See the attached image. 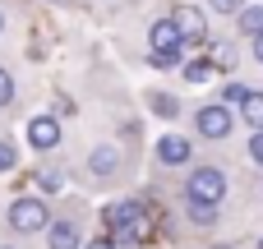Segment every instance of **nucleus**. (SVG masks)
Masks as SVG:
<instances>
[{
	"label": "nucleus",
	"instance_id": "a878e982",
	"mask_svg": "<svg viewBox=\"0 0 263 249\" xmlns=\"http://www.w3.org/2000/svg\"><path fill=\"white\" fill-rule=\"evenodd\" d=\"M0 32H5V9H0Z\"/></svg>",
	"mask_w": 263,
	"mask_h": 249
},
{
	"label": "nucleus",
	"instance_id": "f257e3e1",
	"mask_svg": "<svg viewBox=\"0 0 263 249\" xmlns=\"http://www.w3.org/2000/svg\"><path fill=\"white\" fill-rule=\"evenodd\" d=\"M227 194H231V176H227L222 166H194V171L185 176V203H208V208H217Z\"/></svg>",
	"mask_w": 263,
	"mask_h": 249
},
{
	"label": "nucleus",
	"instance_id": "20e7f679",
	"mask_svg": "<svg viewBox=\"0 0 263 249\" xmlns=\"http://www.w3.org/2000/svg\"><path fill=\"white\" fill-rule=\"evenodd\" d=\"M88 176H92V185H116V180L125 176L120 148H116V143H97V148L88 152Z\"/></svg>",
	"mask_w": 263,
	"mask_h": 249
},
{
	"label": "nucleus",
	"instance_id": "4be33fe9",
	"mask_svg": "<svg viewBox=\"0 0 263 249\" xmlns=\"http://www.w3.org/2000/svg\"><path fill=\"white\" fill-rule=\"evenodd\" d=\"M250 157L263 166V129H254V139H250Z\"/></svg>",
	"mask_w": 263,
	"mask_h": 249
},
{
	"label": "nucleus",
	"instance_id": "2eb2a0df",
	"mask_svg": "<svg viewBox=\"0 0 263 249\" xmlns=\"http://www.w3.org/2000/svg\"><path fill=\"white\" fill-rule=\"evenodd\" d=\"M213 74H217L213 60H185V79H190V83H208Z\"/></svg>",
	"mask_w": 263,
	"mask_h": 249
},
{
	"label": "nucleus",
	"instance_id": "cd10ccee",
	"mask_svg": "<svg viewBox=\"0 0 263 249\" xmlns=\"http://www.w3.org/2000/svg\"><path fill=\"white\" fill-rule=\"evenodd\" d=\"M0 249H14V245H0Z\"/></svg>",
	"mask_w": 263,
	"mask_h": 249
},
{
	"label": "nucleus",
	"instance_id": "aec40b11",
	"mask_svg": "<svg viewBox=\"0 0 263 249\" xmlns=\"http://www.w3.org/2000/svg\"><path fill=\"white\" fill-rule=\"evenodd\" d=\"M245 97H250V88H245V83H231V88L222 92V102H227V106H245Z\"/></svg>",
	"mask_w": 263,
	"mask_h": 249
},
{
	"label": "nucleus",
	"instance_id": "0eeeda50",
	"mask_svg": "<svg viewBox=\"0 0 263 249\" xmlns=\"http://www.w3.org/2000/svg\"><path fill=\"white\" fill-rule=\"evenodd\" d=\"M28 143H32V152H51L60 143V120L55 116H32L28 120Z\"/></svg>",
	"mask_w": 263,
	"mask_h": 249
},
{
	"label": "nucleus",
	"instance_id": "b1692460",
	"mask_svg": "<svg viewBox=\"0 0 263 249\" xmlns=\"http://www.w3.org/2000/svg\"><path fill=\"white\" fill-rule=\"evenodd\" d=\"M254 55H259V60H263V32H259V37H254Z\"/></svg>",
	"mask_w": 263,
	"mask_h": 249
},
{
	"label": "nucleus",
	"instance_id": "393cba45",
	"mask_svg": "<svg viewBox=\"0 0 263 249\" xmlns=\"http://www.w3.org/2000/svg\"><path fill=\"white\" fill-rule=\"evenodd\" d=\"M208 249H236V245H208Z\"/></svg>",
	"mask_w": 263,
	"mask_h": 249
},
{
	"label": "nucleus",
	"instance_id": "6ab92c4d",
	"mask_svg": "<svg viewBox=\"0 0 263 249\" xmlns=\"http://www.w3.org/2000/svg\"><path fill=\"white\" fill-rule=\"evenodd\" d=\"M176 60H180V51H148V65L153 69H171Z\"/></svg>",
	"mask_w": 263,
	"mask_h": 249
},
{
	"label": "nucleus",
	"instance_id": "7ed1b4c3",
	"mask_svg": "<svg viewBox=\"0 0 263 249\" xmlns=\"http://www.w3.org/2000/svg\"><path fill=\"white\" fill-rule=\"evenodd\" d=\"M194 129H199L203 139L222 143V139L236 129V111H231L227 102H208V106H199V111H194Z\"/></svg>",
	"mask_w": 263,
	"mask_h": 249
},
{
	"label": "nucleus",
	"instance_id": "4468645a",
	"mask_svg": "<svg viewBox=\"0 0 263 249\" xmlns=\"http://www.w3.org/2000/svg\"><path fill=\"white\" fill-rule=\"evenodd\" d=\"M185 213H190V222H194L199 231L217 226V208H208V203H185Z\"/></svg>",
	"mask_w": 263,
	"mask_h": 249
},
{
	"label": "nucleus",
	"instance_id": "c85d7f7f",
	"mask_svg": "<svg viewBox=\"0 0 263 249\" xmlns=\"http://www.w3.org/2000/svg\"><path fill=\"white\" fill-rule=\"evenodd\" d=\"M51 5H55V0H51Z\"/></svg>",
	"mask_w": 263,
	"mask_h": 249
},
{
	"label": "nucleus",
	"instance_id": "1a4fd4ad",
	"mask_svg": "<svg viewBox=\"0 0 263 249\" xmlns=\"http://www.w3.org/2000/svg\"><path fill=\"white\" fill-rule=\"evenodd\" d=\"M148 51H185V37H180L176 18H157L148 28Z\"/></svg>",
	"mask_w": 263,
	"mask_h": 249
},
{
	"label": "nucleus",
	"instance_id": "423d86ee",
	"mask_svg": "<svg viewBox=\"0 0 263 249\" xmlns=\"http://www.w3.org/2000/svg\"><path fill=\"white\" fill-rule=\"evenodd\" d=\"M157 162L162 166H190L194 162V143L185 134H162L157 139Z\"/></svg>",
	"mask_w": 263,
	"mask_h": 249
},
{
	"label": "nucleus",
	"instance_id": "39448f33",
	"mask_svg": "<svg viewBox=\"0 0 263 249\" xmlns=\"http://www.w3.org/2000/svg\"><path fill=\"white\" fill-rule=\"evenodd\" d=\"M83 245V217L79 213H65L46 226V249H79Z\"/></svg>",
	"mask_w": 263,
	"mask_h": 249
},
{
	"label": "nucleus",
	"instance_id": "f8f14e48",
	"mask_svg": "<svg viewBox=\"0 0 263 249\" xmlns=\"http://www.w3.org/2000/svg\"><path fill=\"white\" fill-rule=\"evenodd\" d=\"M32 180H37V189H42V194H60V189H65V171H55V166H42Z\"/></svg>",
	"mask_w": 263,
	"mask_h": 249
},
{
	"label": "nucleus",
	"instance_id": "9d476101",
	"mask_svg": "<svg viewBox=\"0 0 263 249\" xmlns=\"http://www.w3.org/2000/svg\"><path fill=\"white\" fill-rule=\"evenodd\" d=\"M148 111H153L157 120H176V116H180V97H171V92H148Z\"/></svg>",
	"mask_w": 263,
	"mask_h": 249
},
{
	"label": "nucleus",
	"instance_id": "412c9836",
	"mask_svg": "<svg viewBox=\"0 0 263 249\" xmlns=\"http://www.w3.org/2000/svg\"><path fill=\"white\" fill-rule=\"evenodd\" d=\"M208 9H217V14H240L245 0H208Z\"/></svg>",
	"mask_w": 263,
	"mask_h": 249
},
{
	"label": "nucleus",
	"instance_id": "f3484780",
	"mask_svg": "<svg viewBox=\"0 0 263 249\" xmlns=\"http://www.w3.org/2000/svg\"><path fill=\"white\" fill-rule=\"evenodd\" d=\"M213 65H222V74H231V69H236V42H222V46L213 51Z\"/></svg>",
	"mask_w": 263,
	"mask_h": 249
},
{
	"label": "nucleus",
	"instance_id": "bb28decb",
	"mask_svg": "<svg viewBox=\"0 0 263 249\" xmlns=\"http://www.w3.org/2000/svg\"><path fill=\"white\" fill-rule=\"evenodd\" d=\"M254 249H263V236H259V245H254Z\"/></svg>",
	"mask_w": 263,
	"mask_h": 249
},
{
	"label": "nucleus",
	"instance_id": "6e6552de",
	"mask_svg": "<svg viewBox=\"0 0 263 249\" xmlns=\"http://www.w3.org/2000/svg\"><path fill=\"white\" fill-rule=\"evenodd\" d=\"M171 18H176V28H180V37H185V42H203V37H208V18H203V9H199V5H180Z\"/></svg>",
	"mask_w": 263,
	"mask_h": 249
},
{
	"label": "nucleus",
	"instance_id": "a211bd4d",
	"mask_svg": "<svg viewBox=\"0 0 263 249\" xmlns=\"http://www.w3.org/2000/svg\"><path fill=\"white\" fill-rule=\"evenodd\" d=\"M14 92H18V88H14V74H9V69L0 65V111H5V106L14 102Z\"/></svg>",
	"mask_w": 263,
	"mask_h": 249
},
{
	"label": "nucleus",
	"instance_id": "5701e85b",
	"mask_svg": "<svg viewBox=\"0 0 263 249\" xmlns=\"http://www.w3.org/2000/svg\"><path fill=\"white\" fill-rule=\"evenodd\" d=\"M88 249H120V245H116L111 236H102V240H92V245H88Z\"/></svg>",
	"mask_w": 263,
	"mask_h": 249
},
{
	"label": "nucleus",
	"instance_id": "ddd939ff",
	"mask_svg": "<svg viewBox=\"0 0 263 249\" xmlns=\"http://www.w3.org/2000/svg\"><path fill=\"white\" fill-rule=\"evenodd\" d=\"M240 116H245V125H250V129H263V92H250V97H245Z\"/></svg>",
	"mask_w": 263,
	"mask_h": 249
},
{
	"label": "nucleus",
	"instance_id": "9b49d317",
	"mask_svg": "<svg viewBox=\"0 0 263 249\" xmlns=\"http://www.w3.org/2000/svg\"><path fill=\"white\" fill-rule=\"evenodd\" d=\"M236 23H240L245 37H259V32H263V5H245V9L236 14Z\"/></svg>",
	"mask_w": 263,
	"mask_h": 249
},
{
	"label": "nucleus",
	"instance_id": "f03ea898",
	"mask_svg": "<svg viewBox=\"0 0 263 249\" xmlns=\"http://www.w3.org/2000/svg\"><path fill=\"white\" fill-rule=\"evenodd\" d=\"M55 217H51V208L37 199V194H28V199H14L9 203V213H5V226L14 231V236H37V231H46Z\"/></svg>",
	"mask_w": 263,
	"mask_h": 249
},
{
	"label": "nucleus",
	"instance_id": "dca6fc26",
	"mask_svg": "<svg viewBox=\"0 0 263 249\" xmlns=\"http://www.w3.org/2000/svg\"><path fill=\"white\" fill-rule=\"evenodd\" d=\"M14 166H18V143L0 134V176H5V171H14Z\"/></svg>",
	"mask_w": 263,
	"mask_h": 249
}]
</instances>
